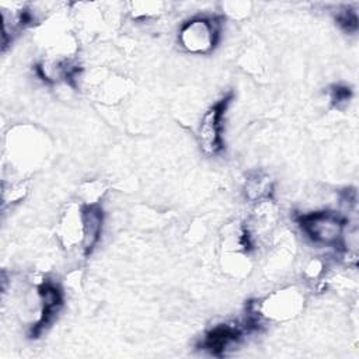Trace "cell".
I'll return each instance as SVG.
<instances>
[{
  "label": "cell",
  "mask_w": 359,
  "mask_h": 359,
  "mask_svg": "<svg viewBox=\"0 0 359 359\" xmlns=\"http://www.w3.org/2000/svg\"><path fill=\"white\" fill-rule=\"evenodd\" d=\"M222 32V20L212 14H199L184 21L178 31L180 46L191 55L203 56L213 52Z\"/></svg>",
  "instance_id": "obj_1"
},
{
  "label": "cell",
  "mask_w": 359,
  "mask_h": 359,
  "mask_svg": "<svg viewBox=\"0 0 359 359\" xmlns=\"http://www.w3.org/2000/svg\"><path fill=\"white\" fill-rule=\"evenodd\" d=\"M302 233L318 247H338L348 224L346 216L334 210H314L296 217Z\"/></svg>",
  "instance_id": "obj_2"
},
{
  "label": "cell",
  "mask_w": 359,
  "mask_h": 359,
  "mask_svg": "<svg viewBox=\"0 0 359 359\" xmlns=\"http://www.w3.org/2000/svg\"><path fill=\"white\" fill-rule=\"evenodd\" d=\"M337 24L345 32H356L358 29V14L352 8H345L337 14Z\"/></svg>",
  "instance_id": "obj_9"
},
{
  "label": "cell",
  "mask_w": 359,
  "mask_h": 359,
  "mask_svg": "<svg viewBox=\"0 0 359 359\" xmlns=\"http://www.w3.org/2000/svg\"><path fill=\"white\" fill-rule=\"evenodd\" d=\"M303 293L294 286L275 290L265 299L257 302V307L262 318L273 321L292 320L303 310Z\"/></svg>",
  "instance_id": "obj_4"
},
{
  "label": "cell",
  "mask_w": 359,
  "mask_h": 359,
  "mask_svg": "<svg viewBox=\"0 0 359 359\" xmlns=\"http://www.w3.org/2000/svg\"><path fill=\"white\" fill-rule=\"evenodd\" d=\"M233 100V94L229 93L216 102H213L201 116L196 137L201 150L209 156H217L224 146L223 130H224V115Z\"/></svg>",
  "instance_id": "obj_3"
},
{
  "label": "cell",
  "mask_w": 359,
  "mask_h": 359,
  "mask_svg": "<svg viewBox=\"0 0 359 359\" xmlns=\"http://www.w3.org/2000/svg\"><path fill=\"white\" fill-rule=\"evenodd\" d=\"M83 240L80 250L88 257L97 247L104 227V212L100 203H81Z\"/></svg>",
  "instance_id": "obj_5"
},
{
  "label": "cell",
  "mask_w": 359,
  "mask_h": 359,
  "mask_svg": "<svg viewBox=\"0 0 359 359\" xmlns=\"http://www.w3.org/2000/svg\"><path fill=\"white\" fill-rule=\"evenodd\" d=\"M352 98V91L345 86H334L331 90V104L335 108H342Z\"/></svg>",
  "instance_id": "obj_10"
},
{
  "label": "cell",
  "mask_w": 359,
  "mask_h": 359,
  "mask_svg": "<svg viewBox=\"0 0 359 359\" xmlns=\"http://www.w3.org/2000/svg\"><path fill=\"white\" fill-rule=\"evenodd\" d=\"M273 181L262 172H255L250 175L244 182V195L248 201L258 203L272 198Z\"/></svg>",
  "instance_id": "obj_7"
},
{
  "label": "cell",
  "mask_w": 359,
  "mask_h": 359,
  "mask_svg": "<svg viewBox=\"0 0 359 359\" xmlns=\"http://www.w3.org/2000/svg\"><path fill=\"white\" fill-rule=\"evenodd\" d=\"M133 17L139 20H147L151 17H157L161 13L163 3H133Z\"/></svg>",
  "instance_id": "obj_8"
},
{
  "label": "cell",
  "mask_w": 359,
  "mask_h": 359,
  "mask_svg": "<svg viewBox=\"0 0 359 359\" xmlns=\"http://www.w3.org/2000/svg\"><path fill=\"white\" fill-rule=\"evenodd\" d=\"M57 234L65 248L70 250L81 245V240H83L81 205H73L65 212L57 229Z\"/></svg>",
  "instance_id": "obj_6"
}]
</instances>
